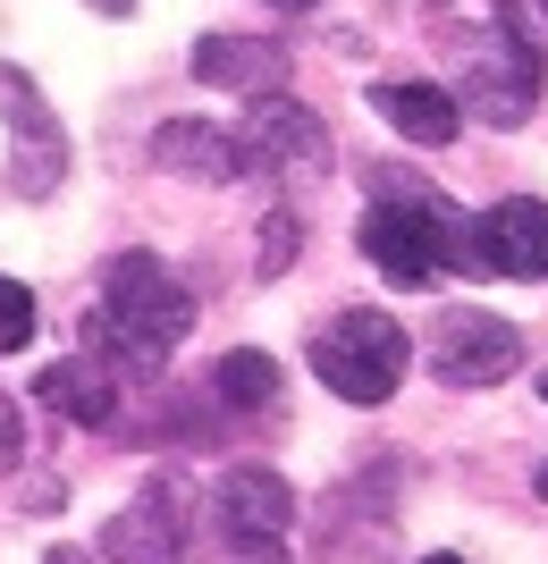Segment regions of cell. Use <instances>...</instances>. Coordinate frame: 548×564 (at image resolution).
Instances as JSON below:
<instances>
[{
    "label": "cell",
    "mask_w": 548,
    "mask_h": 564,
    "mask_svg": "<svg viewBox=\"0 0 548 564\" xmlns=\"http://www.w3.org/2000/svg\"><path fill=\"white\" fill-rule=\"evenodd\" d=\"M186 329H194V295L169 279L152 253H119L101 270V304L85 312V337H94V354L110 371L152 379L169 354H178Z\"/></svg>",
    "instance_id": "cell-1"
},
{
    "label": "cell",
    "mask_w": 548,
    "mask_h": 564,
    "mask_svg": "<svg viewBox=\"0 0 548 564\" xmlns=\"http://www.w3.org/2000/svg\"><path fill=\"white\" fill-rule=\"evenodd\" d=\"M355 236H363V261H372L380 279H397V286H430L439 270H481L473 219L448 212V203H439V194H422V186L380 194V203L363 212Z\"/></svg>",
    "instance_id": "cell-2"
},
{
    "label": "cell",
    "mask_w": 548,
    "mask_h": 564,
    "mask_svg": "<svg viewBox=\"0 0 548 564\" xmlns=\"http://www.w3.org/2000/svg\"><path fill=\"white\" fill-rule=\"evenodd\" d=\"M406 362H413V337L372 304H346L337 321L312 329V371H321V388L346 397V404H388L397 379H406Z\"/></svg>",
    "instance_id": "cell-3"
},
{
    "label": "cell",
    "mask_w": 548,
    "mask_h": 564,
    "mask_svg": "<svg viewBox=\"0 0 548 564\" xmlns=\"http://www.w3.org/2000/svg\"><path fill=\"white\" fill-rule=\"evenodd\" d=\"M439 43L455 51V76H464L455 101H473L490 127H515V118L531 110V94H540V51H531L515 0H498V18L481 25V34L464 25V34H439Z\"/></svg>",
    "instance_id": "cell-4"
},
{
    "label": "cell",
    "mask_w": 548,
    "mask_h": 564,
    "mask_svg": "<svg viewBox=\"0 0 548 564\" xmlns=\"http://www.w3.org/2000/svg\"><path fill=\"white\" fill-rule=\"evenodd\" d=\"M0 127H9V194H25V203L60 194V177H68V135H60V118L43 110L34 76L9 68V59H0Z\"/></svg>",
    "instance_id": "cell-5"
},
{
    "label": "cell",
    "mask_w": 548,
    "mask_h": 564,
    "mask_svg": "<svg viewBox=\"0 0 548 564\" xmlns=\"http://www.w3.org/2000/svg\"><path fill=\"white\" fill-rule=\"evenodd\" d=\"M212 506H219V540H228L237 564H279V540L296 522V489L270 464H228Z\"/></svg>",
    "instance_id": "cell-6"
},
{
    "label": "cell",
    "mask_w": 548,
    "mask_h": 564,
    "mask_svg": "<svg viewBox=\"0 0 548 564\" xmlns=\"http://www.w3.org/2000/svg\"><path fill=\"white\" fill-rule=\"evenodd\" d=\"M430 371L448 388H498L506 371H524V329L498 321V312H481V304H455L430 329Z\"/></svg>",
    "instance_id": "cell-7"
},
{
    "label": "cell",
    "mask_w": 548,
    "mask_h": 564,
    "mask_svg": "<svg viewBox=\"0 0 548 564\" xmlns=\"http://www.w3.org/2000/svg\"><path fill=\"white\" fill-rule=\"evenodd\" d=\"M473 253L490 279H548V203L540 194H506L473 219Z\"/></svg>",
    "instance_id": "cell-8"
},
{
    "label": "cell",
    "mask_w": 548,
    "mask_h": 564,
    "mask_svg": "<svg viewBox=\"0 0 548 564\" xmlns=\"http://www.w3.org/2000/svg\"><path fill=\"white\" fill-rule=\"evenodd\" d=\"M245 152L254 169H312L330 161V135L304 101H287V85H270V94H245Z\"/></svg>",
    "instance_id": "cell-9"
},
{
    "label": "cell",
    "mask_w": 548,
    "mask_h": 564,
    "mask_svg": "<svg viewBox=\"0 0 548 564\" xmlns=\"http://www.w3.org/2000/svg\"><path fill=\"white\" fill-rule=\"evenodd\" d=\"M152 161H161L169 177L237 186L245 169H254V152H245V135H228V127H203V118H169V127H152Z\"/></svg>",
    "instance_id": "cell-10"
},
{
    "label": "cell",
    "mask_w": 548,
    "mask_h": 564,
    "mask_svg": "<svg viewBox=\"0 0 548 564\" xmlns=\"http://www.w3.org/2000/svg\"><path fill=\"white\" fill-rule=\"evenodd\" d=\"M101 556H110V564H186V531H178V497H169V480H152V489L101 531Z\"/></svg>",
    "instance_id": "cell-11"
},
{
    "label": "cell",
    "mask_w": 548,
    "mask_h": 564,
    "mask_svg": "<svg viewBox=\"0 0 548 564\" xmlns=\"http://www.w3.org/2000/svg\"><path fill=\"white\" fill-rule=\"evenodd\" d=\"M194 76L219 85V94H270V85H287V51L262 43V34H203L194 43Z\"/></svg>",
    "instance_id": "cell-12"
},
{
    "label": "cell",
    "mask_w": 548,
    "mask_h": 564,
    "mask_svg": "<svg viewBox=\"0 0 548 564\" xmlns=\"http://www.w3.org/2000/svg\"><path fill=\"white\" fill-rule=\"evenodd\" d=\"M43 404L76 430H110L119 422V371L101 354H76V362H51L43 371Z\"/></svg>",
    "instance_id": "cell-13"
},
{
    "label": "cell",
    "mask_w": 548,
    "mask_h": 564,
    "mask_svg": "<svg viewBox=\"0 0 548 564\" xmlns=\"http://www.w3.org/2000/svg\"><path fill=\"white\" fill-rule=\"evenodd\" d=\"M372 110H380L406 143H430V152L455 143V127H464V101H455L448 85H430V76H397V85H380Z\"/></svg>",
    "instance_id": "cell-14"
},
{
    "label": "cell",
    "mask_w": 548,
    "mask_h": 564,
    "mask_svg": "<svg viewBox=\"0 0 548 564\" xmlns=\"http://www.w3.org/2000/svg\"><path fill=\"white\" fill-rule=\"evenodd\" d=\"M212 404H228V413H270V404H279V362H270L262 346L219 354V371H212Z\"/></svg>",
    "instance_id": "cell-15"
},
{
    "label": "cell",
    "mask_w": 548,
    "mask_h": 564,
    "mask_svg": "<svg viewBox=\"0 0 548 564\" xmlns=\"http://www.w3.org/2000/svg\"><path fill=\"white\" fill-rule=\"evenodd\" d=\"M25 337H34V295L18 279H0V354H18Z\"/></svg>",
    "instance_id": "cell-16"
},
{
    "label": "cell",
    "mask_w": 548,
    "mask_h": 564,
    "mask_svg": "<svg viewBox=\"0 0 548 564\" xmlns=\"http://www.w3.org/2000/svg\"><path fill=\"white\" fill-rule=\"evenodd\" d=\"M287 261H296V212H270L262 219V279H279Z\"/></svg>",
    "instance_id": "cell-17"
},
{
    "label": "cell",
    "mask_w": 548,
    "mask_h": 564,
    "mask_svg": "<svg viewBox=\"0 0 548 564\" xmlns=\"http://www.w3.org/2000/svg\"><path fill=\"white\" fill-rule=\"evenodd\" d=\"M18 455H25V422H18V404L0 397V471L18 464Z\"/></svg>",
    "instance_id": "cell-18"
},
{
    "label": "cell",
    "mask_w": 548,
    "mask_h": 564,
    "mask_svg": "<svg viewBox=\"0 0 548 564\" xmlns=\"http://www.w3.org/2000/svg\"><path fill=\"white\" fill-rule=\"evenodd\" d=\"M94 9H101V18H127V9H136V0H94Z\"/></svg>",
    "instance_id": "cell-19"
},
{
    "label": "cell",
    "mask_w": 548,
    "mask_h": 564,
    "mask_svg": "<svg viewBox=\"0 0 548 564\" xmlns=\"http://www.w3.org/2000/svg\"><path fill=\"white\" fill-rule=\"evenodd\" d=\"M43 564H85V556H76V547H51V556Z\"/></svg>",
    "instance_id": "cell-20"
},
{
    "label": "cell",
    "mask_w": 548,
    "mask_h": 564,
    "mask_svg": "<svg viewBox=\"0 0 548 564\" xmlns=\"http://www.w3.org/2000/svg\"><path fill=\"white\" fill-rule=\"evenodd\" d=\"M270 9H321V0H270Z\"/></svg>",
    "instance_id": "cell-21"
},
{
    "label": "cell",
    "mask_w": 548,
    "mask_h": 564,
    "mask_svg": "<svg viewBox=\"0 0 548 564\" xmlns=\"http://www.w3.org/2000/svg\"><path fill=\"white\" fill-rule=\"evenodd\" d=\"M422 564H464V556H422Z\"/></svg>",
    "instance_id": "cell-22"
},
{
    "label": "cell",
    "mask_w": 548,
    "mask_h": 564,
    "mask_svg": "<svg viewBox=\"0 0 548 564\" xmlns=\"http://www.w3.org/2000/svg\"><path fill=\"white\" fill-rule=\"evenodd\" d=\"M540 497H548V464H540Z\"/></svg>",
    "instance_id": "cell-23"
},
{
    "label": "cell",
    "mask_w": 548,
    "mask_h": 564,
    "mask_svg": "<svg viewBox=\"0 0 548 564\" xmlns=\"http://www.w3.org/2000/svg\"><path fill=\"white\" fill-rule=\"evenodd\" d=\"M540 9H548V0H540Z\"/></svg>",
    "instance_id": "cell-24"
}]
</instances>
